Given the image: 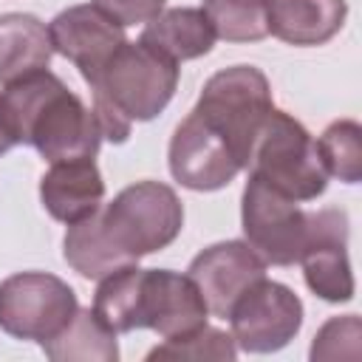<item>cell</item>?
Returning <instances> with one entry per match:
<instances>
[{"mask_svg": "<svg viewBox=\"0 0 362 362\" xmlns=\"http://www.w3.org/2000/svg\"><path fill=\"white\" fill-rule=\"evenodd\" d=\"M240 161L232 153L229 141L204 122L195 110L175 127L170 141V173L181 187L209 192L226 187L238 173Z\"/></svg>", "mask_w": 362, "mask_h": 362, "instance_id": "obj_9", "label": "cell"}, {"mask_svg": "<svg viewBox=\"0 0 362 362\" xmlns=\"http://www.w3.org/2000/svg\"><path fill=\"white\" fill-rule=\"evenodd\" d=\"M11 147H14V141L8 139V133H6V130H3V124H0V156H3L6 150H11Z\"/></svg>", "mask_w": 362, "mask_h": 362, "instance_id": "obj_26", "label": "cell"}, {"mask_svg": "<svg viewBox=\"0 0 362 362\" xmlns=\"http://www.w3.org/2000/svg\"><path fill=\"white\" fill-rule=\"evenodd\" d=\"M189 277L198 286L209 314L229 317L235 300L260 277H266V260L243 240H226L204 249L189 263Z\"/></svg>", "mask_w": 362, "mask_h": 362, "instance_id": "obj_13", "label": "cell"}, {"mask_svg": "<svg viewBox=\"0 0 362 362\" xmlns=\"http://www.w3.org/2000/svg\"><path fill=\"white\" fill-rule=\"evenodd\" d=\"M249 175L291 201H314L322 195L328 173L311 133L288 113L272 110L257 133L249 156Z\"/></svg>", "mask_w": 362, "mask_h": 362, "instance_id": "obj_3", "label": "cell"}, {"mask_svg": "<svg viewBox=\"0 0 362 362\" xmlns=\"http://www.w3.org/2000/svg\"><path fill=\"white\" fill-rule=\"evenodd\" d=\"M48 34H51L54 51L71 59L88 85L96 82V76L110 62V57L127 42L124 25H119L113 17H107L93 3L71 6L59 11L48 23Z\"/></svg>", "mask_w": 362, "mask_h": 362, "instance_id": "obj_11", "label": "cell"}, {"mask_svg": "<svg viewBox=\"0 0 362 362\" xmlns=\"http://www.w3.org/2000/svg\"><path fill=\"white\" fill-rule=\"evenodd\" d=\"M167 0H93L96 8H102L107 17H113L119 25H136L150 23Z\"/></svg>", "mask_w": 362, "mask_h": 362, "instance_id": "obj_25", "label": "cell"}, {"mask_svg": "<svg viewBox=\"0 0 362 362\" xmlns=\"http://www.w3.org/2000/svg\"><path fill=\"white\" fill-rule=\"evenodd\" d=\"M42 348L57 362H68V359L113 362L119 356L116 331L110 325H105L93 308H76L74 320L54 339H48Z\"/></svg>", "mask_w": 362, "mask_h": 362, "instance_id": "obj_19", "label": "cell"}, {"mask_svg": "<svg viewBox=\"0 0 362 362\" xmlns=\"http://www.w3.org/2000/svg\"><path fill=\"white\" fill-rule=\"evenodd\" d=\"M99 223L113 249L127 263H136L178 238L184 226V206L167 184L139 181L124 187L113 204L99 212Z\"/></svg>", "mask_w": 362, "mask_h": 362, "instance_id": "obj_2", "label": "cell"}, {"mask_svg": "<svg viewBox=\"0 0 362 362\" xmlns=\"http://www.w3.org/2000/svg\"><path fill=\"white\" fill-rule=\"evenodd\" d=\"M102 141V130L93 107L88 110L76 93L59 88L37 113L28 144L40 150L45 161H68V158H93Z\"/></svg>", "mask_w": 362, "mask_h": 362, "instance_id": "obj_12", "label": "cell"}, {"mask_svg": "<svg viewBox=\"0 0 362 362\" xmlns=\"http://www.w3.org/2000/svg\"><path fill=\"white\" fill-rule=\"evenodd\" d=\"M178 85V62L147 42H124L96 76L93 113L102 139L124 141L133 122L158 116Z\"/></svg>", "mask_w": 362, "mask_h": 362, "instance_id": "obj_1", "label": "cell"}, {"mask_svg": "<svg viewBox=\"0 0 362 362\" xmlns=\"http://www.w3.org/2000/svg\"><path fill=\"white\" fill-rule=\"evenodd\" d=\"M232 339L249 354H272L288 345L303 325L300 297L274 280L260 277L232 305L229 317Z\"/></svg>", "mask_w": 362, "mask_h": 362, "instance_id": "obj_7", "label": "cell"}, {"mask_svg": "<svg viewBox=\"0 0 362 362\" xmlns=\"http://www.w3.org/2000/svg\"><path fill=\"white\" fill-rule=\"evenodd\" d=\"M345 0H272L266 28L288 45H322L345 23Z\"/></svg>", "mask_w": 362, "mask_h": 362, "instance_id": "obj_15", "label": "cell"}, {"mask_svg": "<svg viewBox=\"0 0 362 362\" xmlns=\"http://www.w3.org/2000/svg\"><path fill=\"white\" fill-rule=\"evenodd\" d=\"M359 339H362V322L356 314H345V317H334L328 320L320 334L314 337L311 345V359H351L348 351L342 345H348L351 351L359 354Z\"/></svg>", "mask_w": 362, "mask_h": 362, "instance_id": "obj_24", "label": "cell"}, {"mask_svg": "<svg viewBox=\"0 0 362 362\" xmlns=\"http://www.w3.org/2000/svg\"><path fill=\"white\" fill-rule=\"evenodd\" d=\"M206 303L189 274L141 269L133 328H153L161 339H184L206 325Z\"/></svg>", "mask_w": 362, "mask_h": 362, "instance_id": "obj_8", "label": "cell"}, {"mask_svg": "<svg viewBox=\"0 0 362 362\" xmlns=\"http://www.w3.org/2000/svg\"><path fill=\"white\" fill-rule=\"evenodd\" d=\"M74 288L45 272H20L0 283V328L45 345L76 314Z\"/></svg>", "mask_w": 362, "mask_h": 362, "instance_id": "obj_5", "label": "cell"}, {"mask_svg": "<svg viewBox=\"0 0 362 362\" xmlns=\"http://www.w3.org/2000/svg\"><path fill=\"white\" fill-rule=\"evenodd\" d=\"M317 153L328 175H337L345 184L362 178V127L351 119L334 122L317 139Z\"/></svg>", "mask_w": 362, "mask_h": 362, "instance_id": "obj_22", "label": "cell"}, {"mask_svg": "<svg viewBox=\"0 0 362 362\" xmlns=\"http://www.w3.org/2000/svg\"><path fill=\"white\" fill-rule=\"evenodd\" d=\"M235 339L218 328H198L184 339H164V345L153 348L147 359H235Z\"/></svg>", "mask_w": 362, "mask_h": 362, "instance_id": "obj_23", "label": "cell"}, {"mask_svg": "<svg viewBox=\"0 0 362 362\" xmlns=\"http://www.w3.org/2000/svg\"><path fill=\"white\" fill-rule=\"evenodd\" d=\"M272 0H204L215 37L229 42H255L269 34L266 11Z\"/></svg>", "mask_w": 362, "mask_h": 362, "instance_id": "obj_21", "label": "cell"}, {"mask_svg": "<svg viewBox=\"0 0 362 362\" xmlns=\"http://www.w3.org/2000/svg\"><path fill=\"white\" fill-rule=\"evenodd\" d=\"M192 110L229 141L240 167H249L257 133L274 110L269 79L255 65L223 68L204 85Z\"/></svg>", "mask_w": 362, "mask_h": 362, "instance_id": "obj_4", "label": "cell"}, {"mask_svg": "<svg viewBox=\"0 0 362 362\" xmlns=\"http://www.w3.org/2000/svg\"><path fill=\"white\" fill-rule=\"evenodd\" d=\"M65 260L74 272H79L88 280H102V277L113 274L116 269L130 266L113 249V243L105 238L99 212H93L90 218H85L79 223H71V229L65 235Z\"/></svg>", "mask_w": 362, "mask_h": 362, "instance_id": "obj_20", "label": "cell"}, {"mask_svg": "<svg viewBox=\"0 0 362 362\" xmlns=\"http://www.w3.org/2000/svg\"><path fill=\"white\" fill-rule=\"evenodd\" d=\"M303 274L308 288L328 303L354 297V274L348 263V218L342 209L308 212V240L303 249Z\"/></svg>", "mask_w": 362, "mask_h": 362, "instance_id": "obj_10", "label": "cell"}, {"mask_svg": "<svg viewBox=\"0 0 362 362\" xmlns=\"http://www.w3.org/2000/svg\"><path fill=\"white\" fill-rule=\"evenodd\" d=\"M40 198L51 218L71 226L99 212L105 198V181L93 158L54 161L40 181Z\"/></svg>", "mask_w": 362, "mask_h": 362, "instance_id": "obj_14", "label": "cell"}, {"mask_svg": "<svg viewBox=\"0 0 362 362\" xmlns=\"http://www.w3.org/2000/svg\"><path fill=\"white\" fill-rule=\"evenodd\" d=\"M243 235L246 243L272 266L300 263L308 240V212L297 201L266 187L260 178L249 175L243 189Z\"/></svg>", "mask_w": 362, "mask_h": 362, "instance_id": "obj_6", "label": "cell"}, {"mask_svg": "<svg viewBox=\"0 0 362 362\" xmlns=\"http://www.w3.org/2000/svg\"><path fill=\"white\" fill-rule=\"evenodd\" d=\"M54 54L48 25L34 14L0 17V85L48 68Z\"/></svg>", "mask_w": 362, "mask_h": 362, "instance_id": "obj_16", "label": "cell"}, {"mask_svg": "<svg viewBox=\"0 0 362 362\" xmlns=\"http://www.w3.org/2000/svg\"><path fill=\"white\" fill-rule=\"evenodd\" d=\"M65 88L59 76H54L51 71H34L28 76H20L14 82H8L0 93V124L8 133V139L14 144H28V130L37 119V113L42 110V105L59 90Z\"/></svg>", "mask_w": 362, "mask_h": 362, "instance_id": "obj_18", "label": "cell"}, {"mask_svg": "<svg viewBox=\"0 0 362 362\" xmlns=\"http://www.w3.org/2000/svg\"><path fill=\"white\" fill-rule=\"evenodd\" d=\"M141 42L175 62H184L209 54L215 45V28L204 8H167L144 25Z\"/></svg>", "mask_w": 362, "mask_h": 362, "instance_id": "obj_17", "label": "cell"}]
</instances>
